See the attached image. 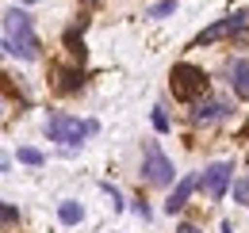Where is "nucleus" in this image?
<instances>
[{
  "instance_id": "1",
  "label": "nucleus",
  "mask_w": 249,
  "mask_h": 233,
  "mask_svg": "<svg viewBox=\"0 0 249 233\" xmlns=\"http://www.w3.org/2000/svg\"><path fill=\"white\" fill-rule=\"evenodd\" d=\"M4 50L19 61L38 58V34L31 27V16L23 8H8L4 12Z\"/></svg>"
},
{
  "instance_id": "2",
  "label": "nucleus",
  "mask_w": 249,
  "mask_h": 233,
  "mask_svg": "<svg viewBox=\"0 0 249 233\" xmlns=\"http://www.w3.org/2000/svg\"><path fill=\"white\" fill-rule=\"evenodd\" d=\"M169 84H173V96L177 100H184V103H196L199 96H207V73L199 69V65H192V61H180V65H173V73H169Z\"/></svg>"
},
{
  "instance_id": "3",
  "label": "nucleus",
  "mask_w": 249,
  "mask_h": 233,
  "mask_svg": "<svg viewBox=\"0 0 249 233\" xmlns=\"http://www.w3.org/2000/svg\"><path fill=\"white\" fill-rule=\"evenodd\" d=\"M96 130H100V126H96L92 118L81 122V118L62 115V111L46 118V138H50V142H62V146H81V142H85L89 134H96Z\"/></svg>"
},
{
  "instance_id": "4",
  "label": "nucleus",
  "mask_w": 249,
  "mask_h": 233,
  "mask_svg": "<svg viewBox=\"0 0 249 233\" xmlns=\"http://www.w3.org/2000/svg\"><path fill=\"white\" fill-rule=\"evenodd\" d=\"M142 180L150 183V187H169L177 172H173V161L161 153L157 142H146V157H142Z\"/></svg>"
},
{
  "instance_id": "5",
  "label": "nucleus",
  "mask_w": 249,
  "mask_h": 233,
  "mask_svg": "<svg viewBox=\"0 0 249 233\" xmlns=\"http://www.w3.org/2000/svg\"><path fill=\"white\" fill-rule=\"evenodd\" d=\"M230 180H234V165L215 161V165H207V168H203V176H199V187L207 191V199H211V203H218V199L226 195Z\"/></svg>"
},
{
  "instance_id": "6",
  "label": "nucleus",
  "mask_w": 249,
  "mask_h": 233,
  "mask_svg": "<svg viewBox=\"0 0 249 233\" xmlns=\"http://www.w3.org/2000/svg\"><path fill=\"white\" fill-rule=\"evenodd\" d=\"M249 31V12H234V16H226V19H218V23H211L207 31H199V46L203 42H218V38H234V34H246Z\"/></svg>"
},
{
  "instance_id": "7",
  "label": "nucleus",
  "mask_w": 249,
  "mask_h": 233,
  "mask_svg": "<svg viewBox=\"0 0 249 233\" xmlns=\"http://www.w3.org/2000/svg\"><path fill=\"white\" fill-rule=\"evenodd\" d=\"M230 100H199L196 103V111H192V118L196 122H222V118H230Z\"/></svg>"
},
{
  "instance_id": "8",
  "label": "nucleus",
  "mask_w": 249,
  "mask_h": 233,
  "mask_svg": "<svg viewBox=\"0 0 249 233\" xmlns=\"http://www.w3.org/2000/svg\"><path fill=\"white\" fill-rule=\"evenodd\" d=\"M196 187H199V176H184V180L173 187V195L165 199V210H169V214H180V210H184V203H188V195H192Z\"/></svg>"
},
{
  "instance_id": "9",
  "label": "nucleus",
  "mask_w": 249,
  "mask_h": 233,
  "mask_svg": "<svg viewBox=\"0 0 249 233\" xmlns=\"http://www.w3.org/2000/svg\"><path fill=\"white\" fill-rule=\"evenodd\" d=\"M226 77H230V88H234L238 96H246V100H249V61L246 58L230 61V65H226Z\"/></svg>"
},
{
  "instance_id": "10",
  "label": "nucleus",
  "mask_w": 249,
  "mask_h": 233,
  "mask_svg": "<svg viewBox=\"0 0 249 233\" xmlns=\"http://www.w3.org/2000/svg\"><path fill=\"white\" fill-rule=\"evenodd\" d=\"M81 214H85L81 203H62V206H58V218H62L65 226H77V222H81Z\"/></svg>"
},
{
  "instance_id": "11",
  "label": "nucleus",
  "mask_w": 249,
  "mask_h": 233,
  "mask_svg": "<svg viewBox=\"0 0 249 233\" xmlns=\"http://www.w3.org/2000/svg\"><path fill=\"white\" fill-rule=\"evenodd\" d=\"M81 88V69H62V92H77Z\"/></svg>"
},
{
  "instance_id": "12",
  "label": "nucleus",
  "mask_w": 249,
  "mask_h": 233,
  "mask_svg": "<svg viewBox=\"0 0 249 233\" xmlns=\"http://www.w3.org/2000/svg\"><path fill=\"white\" fill-rule=\"evenodd\" d=\"M234 203L249 206V176H242V180H234Z\"/></svg>"
},
{
  "instance_id": "13",
  "label": "nucleus",
  "mask_w": 249,
  "mask_h": 233,
  "mask_svg": "<svg viewBox=\"0 0 249 233\" xmlns=\"http://www.w3.org/2000/svg\"><path fill=\"white\" fill-rule=\"evenodd\" d=\"M173 12H177V0H161V4L150 8V19H165V16H173Z\"/></svg>"
},
{
  "instance_id": "14",
  "label": "nucleus",
  "mask_w": 249,
  "mask_h": 233,
  "mask_svg": "<svg viewBox=\"0 0 249 233\" xmlns=\"http://www.w3.org/2000/svg\"><path fill=\"white\" fill-rule=\"evenodd\" d=\"M19 161H23V165H42V153L31 149V146H23V149H19Z\"/></svg>"
},
{
  "instance_id": "15",
  "label": "nucleus",
  "mask_w": 249,
  "mask_h": 233,
  "mask_svg": "<svg viewBox=\"0 0 249 233\" xmlns=\"http://www.w3.org/2000/svg\"><path fill=\"white\" fill-rule=\"evenodd\" d=\"M154 126L161 130V134L169 130V115H165V107H154Z\"/></svg>"
},
{
  "instance_id": "16",
  "label": "nucleus",
  "mask_w": 249,
  "mask_h": 233,
  "mask_svg": "<svg viewBox=\"0 0 249 233\" xmlns=\"http://www.w3.org/2000/svg\"><path fill=\"white\" fill-rule=\"evenodd\" d=\"M16 218H19V214H16V206H12V203H4V226H12Z\"/></svg>"
},
{
  "instance_id": "17",
  "label": "nucleus",
  "mask_w": 249,
  "mask_h": 233,
  "mask_svg": "<svg viewBox=\"0 0 249 233\" xmlns=\"http://www.w3.org/2000/svg\"><path fill=\"white\" fill-rule=\"evenodd\" d=\"M134 214H138V218H150V206H146L142 199H138V203H134Z\"/></svg>"
},
{
  "instance_id": "18",
  "label": "nucleus",
  "mask_w": 249,
  "mask_h": 233,
  "mask_svg": "<svg viewBox=\"0 0 249 233\" xmlns=\"http://www.w3.org/2000/svg\"><path fill=\"white\" fill-rule=\"evenodd\" d=\"M177 233H199V230H196V226H188V222H184V226H180Z\"/></svg>"
},
{
  "instance_id": "19",
  "label": "nucleus",
  "mask_w": 249,
  "mask_h": 233,
  "mask_svg": "<svg viewBox=\"0 0 249 233\" xmlns=\"http://www.w3.org/2000/svg\"><path fill=\"white\" fill-rule=\"evenodd\" d=\"M222 233H234V226H230V222H222Z\"/></svg>"
}]
</instances>
